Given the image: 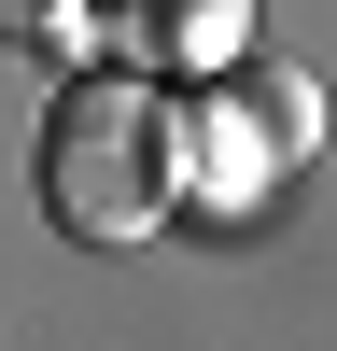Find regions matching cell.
Wrapping results in <instances>:
<instances>
[{"instance_id":"cell-2","label":"cell","mask_w":337,"mask_h":351,"mask_svg":"<svg viewBox=\"0 0 337 351\" xmlns=\"http://www.w3.org/2000/svg\"><path fill=\"white\" fill-rule=\"evenodd\" d=\"M239 112H267V155H309V127H323V99L295 71H239Z\"/></svg>"},{"instance_id":"cell-1","label":"cell","mask_w":337,"mask_h":351,"mask_svg":"<svg viewBox=\"0 0 337 351\" xmlns=\"http://www.w3.org/2000/svg\"><path fill=\"white\" fill-rule=\"evenodd\" d=\"M28 183H42L56 239L127 253V239H155L168 197H183V112L140 71H71L56 112H42V141H28Z\"/></svg>"},{"instance_id":"cell-3","label":"cell","mask_w":337,"mask_h":351,"mask_svg":"<svg viewBox=\"0 0 337 351\" xmlns=\"http://www.w3.org/2000/svg\"><path fill=\"white\" fill-rule=\"evenodd\" d=\"M28 28H56V0H0V43H28Z\"/></svg>"}]
</instances>
